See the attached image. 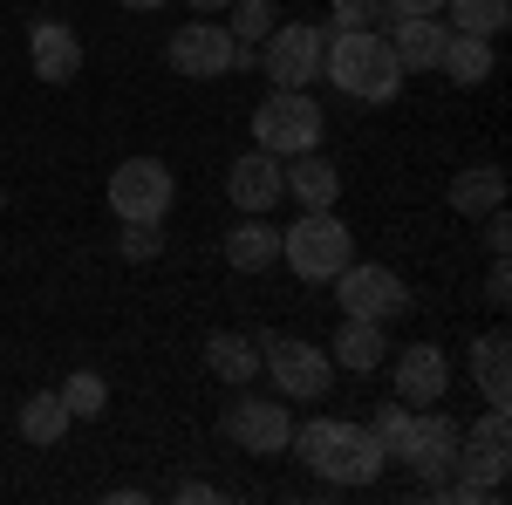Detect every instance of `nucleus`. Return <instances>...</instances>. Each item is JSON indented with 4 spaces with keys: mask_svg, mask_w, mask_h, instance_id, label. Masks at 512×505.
<instances>
[{
    "mask_svg": "<svg viewBox=\"0 0 512 505\" xmlns=\"http://www.w3.org/2000/svg\"><path fill=\"white\" fill-rule=\"evenodd\" d=\"M328 362H335V369H355V376L383 369V362H390V342H383V321H362V314H342V328H335V342H328Z\"/></svg>",
    "mask_w": 512,
    "mask_h": 505,
    "instance_id": "f3484780",
    "label": "nucleus"
},
{
    "mask_svg": "<svg viewBox=\"0 0 512 505\" xmlns=\"http://www.w3.org/2000/svg\"><path fill=\"white\" fill-rule=\"evenodd\" d=\"M472 376H478V396H485V403H512V342H506V328H492V335L472 342Z\"/></svg>",
    "mask_w": 512,
    "mask_h": 505,
    "instance_id": "aec40b11",
    "label": "nucleus"
},
{
    "mask_svg": "<svg viewBox=\"0 0 512 505\" xmlns=\"http://www.w3.org/2000/svg\"><path fill=\"white\" fill-rule=\"evenodd\" d=\"M205 369L219 376L226 389H246L260 376V349H253V335H233V328H219L212 342H205Z\"/></svg>",
    "mask_w": 512,
    "mask_h": 505,
    "instance_id": "412c9836",
    "label": "nucleus"
},
{
    "mask_svg": "<svg viewBox=\"0 0 512 505\" xmlns=\"http://www.w3.org/2000/svg\"><path fill=\"white\" fill-rule=\"evenodd\" d=\"M0 205H7V192H0Z\"/></svg>",
    "mask_w": 512,
    "mask_h": 505,
    "instance_id": "c9c22d12",
    "label": "nucleus"
},
{
    "mask_svg": "<svg viewBox=\"0 0 512 505\" xmlns=\"http://www.w3.org/2000/svg\"><path fill=\"white\" fill-rule=\"evenodd\" d=\"M198 499H219V485H205V478H185V485H178V505H198Z\"/></svg>",
    "mask_w": 512,
    "mask_h": 505,
    "instance_id": "473e14b6",
    "label": "nucleus"
},
{
    "mask_svg": "<svg viewBox=\"0 0 512 505\" xmlns=\"http://www.w3.org/2000/svg\"><path fill=\"white\" fill-rule=\"evenodd\" d=\"M226 7H233V21H226V28H233L239 48H253V41L274 35V0H226Z\"/></svg>",
    "mask_w": 512,
    "mask_h": 505,
    "instance_id": "a878e982",
    "label": "nucleus"
},
{
    "mask_svg": "<svg viewBox=\"0 0 512 505\" xmlns=\"http://www.w3.org/2000/svg\"><path fill=\"white\" fill-rule=\"evenodd\" d=\"M171 69L178 76H192V82H212V76H233V69H253V48H239L233 41V28L226 21H185L178 35H171Z\"/></svg>",
    "mask_w": 512,
    "mask_h": 505,
    "instance_id": "423d86ee",
    "label": "nucleus"
},
{
    "mask_svg": "<svg viewBox=\"0 0 512 505\" xmlns=\"http://www.w3.org/2000/svg\"><path fill=\"white\" fill-rule=\"evenodd\" d=\"M512 301V273H506V253H492V273H485V308H506Z\"/></svg>",
    "mask_w": 512,
    "mask_h": 505,
    "instance_id": "c756f323",
    "label": "nucleus"
},
{
    "mask_svg": "<svg viewBox=\"0 0 512 505\" xmlns=\"http://www.w3.org/2000/svg\"><path fill=\"white\" fill-rule=\"evenodd\" d=\"M335 301H342V314H362V321H396L410 308V287L383 260H349L335 273Z\"/></svg>",
    "mask_w": 512,
    "mask_h": 505,
    "instance_id": "6e6552de",
    "label": "nucleus"
},
{
    "mask_svg": "<svg viewBox=\"0 0 512 505\" xmlns=\"http://www.w3.org/2000/svg\"><path fill=\"white\" fill-rule=\"evenodd\" d=\"M14 424H21V437H28V444H62L76 417H69L62 389H35V396L21 403V417H14Z\"/></svg>",
    "mask_w": 512,
    "mask_h": 505,
    "instance_id": "b1692460",
    "label": "nucleus"
},
{
    "mask_svg": "<svg viewBox=\"0 0 512 505\" xmlns=\"http://www.w3.org/2000/svg\"><path fill=\"white\" fill-rule=\"evenodd\" d=\"M390 21H410V14H444V0H383Z\"/></svg>",
    "mask_w": 512,
    "mask_h": 505,
    "instance_id": "2f4dec72",
    "label": "nucleus"
},
{
    "mask_svg": "<svg viewBox=\"0 0 512 505\" xmlns=\"http://www.w3.org/2000/svg\"><path fill=\"white\" fill-rule=\"evenodd\" d=\"M458 471L478 478V485H492V492H506V471H512V417H506V403H485V417L458 437Z\"/></svg>",
    "mask_w": 512,
    "mask_h": 505,
    "instance_id": "9b49d317",
    "label": "nucleus"
},
{
    "mask_svg": "<svg viewBox=\"0 0 512 505\" xmlns=\"http://www.w3.org/2000/svg\"><path fill=\"white\" fill-rule=\"evenodd\" d=\"M62 403H69V417H103V403H110V383H103L96 369H76V376L62 383Z\"/></svg>",
    "mask_w": 512,
    "mask_h": 505,
    "instance_id": "bb28decb",
    "label": "nucleus"
},
{
    "mask_svg": "<svg viewBox=\"0 0 512 505\" xmlns=\"http://www.w3.org/2000/svg\"><path fill=\"white\" fill-rule=\"evenodd\" d=\"M123 7H130V14H151V7H164V0H123Z\"/></svg>",
    "mask_w": 512,
    "mask_h": 505,
    "instance_id": "f704fd0d",
    "label": "nucleus"
},
{
    "mask_svg": "<svg viewBox=\"0 0 512 505\" xmlns=\"http://www.w3.org/2000/svg\"><path fill=\"white\" fill-rule=\"evenodd\" d=\"M506 246H512V226H506V212L492 205L485 212V253H506Z\"/></svg>",
    "mask_w": 512,
    "mask_h": 505,
    "instance_id": "7c9ffc66",
    "label": "nucleus"
},
{
    "mask_svg": "<svg viewBox=\"0 0 512 505\" xmlns=\"http://www.w3.org/2000/svg\"><path fill=\"white\" fill-rule=\"evenodd\" d=\"M280 185H287V198H294L301 212H328V205L342 198V171L321 151H301V157H280Z\"/></svg>",
    "mask_w": 512,
    "mask_h": 505,
    "instance_id": "dca6fc26",
    "label": "nucleus"
},
{
    "mask_svg": "<svg viewBox=\"0 0 512 505\" xmlns=\"http://www.w3.org/2000/svg\"><path fill=\"white\" fill-rule=\"evenodd\" d=\"M219 430H226V444H239V451L274 458V451H287V437H294V417H287V403H267V396H253V383H246V396L226 403Z\"/></svg>",
    "mask_w": 512,
    "mask_h": 505,
    "instance_id": "f8f14e48",
    "label": "nucleus"
},
{
    "mask_svg": "<svg viewBox=\"0 0 512 505\" xmlns=\"http://www.w3.org/2000/svg\"><path fill=\"white\" fill-rule=\"evenodd\" d=\"M451 212H465V219H485L492 205H506V171L499 164H472V171H458L451 178Z\"/></svg>",
    "mask_w": 512,
    "mask_h": 505,
    "instance_id": "5701e85b",
    "label": "nucleus"
},
{
    "mask_svg": "<svg viewBox=\"0 0 512 505\" xmlns=\"http://www.w3.org/2000/svg\"><path fill=\"white\" fill-rule=\"evenodd\" d=\"M321 55H328V28H321V21H287V28L267 35L260 69H267L274 89H308V82L321 76Z\"/></svg>",
    "mask_w": 512,
    "mask_h": 505,
    "instance_id": "9d476101",
    "label": "nucleus"
},
{
    "mask_svg": "<svg viewBox=\"0 0 512 505\" xmlns=\"http://www.w3.org/2000/svg\"><path fill=\"white\" fill-rule=\"evenodd\" d=\"M444 41H451V28L437 21V14H410V21H396L390 28V48H396V62H403V76L417 69H437V55H444Z\"/></svg>",
    "mask_w": 512,
    "mask_h": 505,
    "instance_id": "6ab92c4d",
    "label": "nucleus"
},
{
    "mask_svg": "<svg viewBox=\"0 0 512 505\" xmlns=\"http://www.w3.org/2000/svg\"><path fill=\"white\" fill-rule=\"evenodd\" d=\"M185 7H192V14H219L226 0H185Z\"/></svg>",
    "mask_w": 512,
    "mask_h": 505,
    "instance_id": "72a5a7b5",
    "label": "nucleus"
},
{
    "mask_svg": "<svg viewBox=\"0 0 512 505\" xmlns=\"http://www.w3.org/2000/svg\"><path fill=\"white\" fill-rule=\"evenodd\" d=\"M287 451L301 458V465L315 471L321 485H376L390 458H383V444L369 437V424H349V417H315V424H301L287 437Z\"/></svg>",
    "mask_w": 512,
    "mask_h": 505,
    "instance_id": "f257e3e1",
    "label": "nucleus"
},
{
    "mask_svg": "<svg viewBox=\"0 0 512 505\" xmlns=\"http://www.w3.org/2000/svg\"><path fill=\"white\" fill-rule=\"evenodd\" d=\"M280 260V226H267V212H239V226L226 233V267L267 273Z\"/></svg>",
    "mask_w": 512,
    "mask_h": 505,
    "instance_id": "a211bd4d",
    "label": "nucleus"
},
{
    "mask_svg": "<svg viewBox=\"0 0 512 505\" xmlns=\"http://www.w3.org/2000/svg\"><path fill=\"white\" fill-rule=\"evenodd\" d=\"M226 198H233L239 212H274L280 198H287V185H280V157L274 151H253L233 157V171H226Z\"/></svg>",
    "mask_w": 512,
    "mask_h": 505,
    "instance_id": "4468645a",
    "label": "nucleus"
},
{
    "mask_svg": "<svg viewBox=\"0 0 512 505\" xmlns=\"http://www.w3.org/2000/svg\"><path fill=\"white\" fill-rule=\"evenodd\" d=\"M280 260L301 273V280H335L355 260V233L342 226V212H301L287 233H280Z\"/></svg>",
    "mask_w": 512,
    "mask_h": 505,
    "instance_id": "7ed1b4c3",
    "label": "nucleus"
},
{
    "mask_svg": "<svg viewBox=\"0 0 512 505\" xmlns=\"http://www.w3.org/2000/svg\"><path fill=\"white\" fill-rule=\"evenodd\" d=\"M437 69L458 82V89H478V82H492V69H499V55H492V35H451V41H444V55H437Z\"/></svg>",
    "mask_w": 512,
    "mask_h": 505,
    "instance_id": "4be33fe9",
    "label": "nucleus"
},
{
    "mask_svg": "<svg viewBox=\"0 0 512 505\" xmlns=\"http://www.w3.org/2000/svg\"><path fill=\"white\" fill-rule=\"evenodd\" d=\"M369 21H390L383 0H328V28H369Z\"/></svg>",
    "mask_w": 512,
    "mask_h": 505,
    "instance_id": "cd10ccee",
    "label": "nucleus"
},
{
    "mask_svg": "<svg viewBox=\"0 0 512 505\" xmlns=\"http://www.w3.org/2000/svg\"><path fill=\"white\" fill-rule=\"evenodd\" d=\"M321 76L335 82L342 96H355V103H390L403 89V62H396L390 35H376V28H328Z\"/></svg>",
    "mask_w": 512,
    "mask_h": 505,
    "instance_id": "f03ea898",
    "label": "nucleus"
},
{
    "mask_svg": "<svg viewBox=\"0 0 512 505\" xmlns=\"http://www.w3.org/2000/svg\"><path fill=\"white\" fill-rule=\"evenodd\" d=\"M458 437H465L458 417H444V410H431V403L417 410L410 444H403V458H396V465L417 471V492H424V499H437V492H444V478L458 471Z\"/></svg>",
    "mask_w": 512,
    "mask_h": 505,
    "instance_id": "0eeeda50",
    "label": "nucleus"
},
{
    "mask_svg": "<svg viewBox=\"0 0 512 505\" xmlns=\"http://www.w3.org/2000/svg\"><path fill=\"white\" fill-rule=\"evenodd\" d=\"M28 62H35L41 82H76L82 76V35L69 28V21H35L28 28Z\"/></svg>",
    "mask_w": 512,
    "mask_h": 505,
    "instance_id": "2eb2a0df",
    "label": "nucleus"
},
{
    "mask_svg": "<svg viewBox=\"0 0 512 505\" xmlns=\"http://www.w3.org/2000/svg\"><path fill=\"white\" fill-rule=\"evenodd\" d=\"M117 253H123V260H158V253H164V233H158V226H123Z\"/></svg>",
    "mask_w": 512,
    "mask_h": 505,
    "instance_id": "c85d7f7f",
    "label": "nucleus"
},
{
    "mask_svg": "<svg viewBox=\"0 0 512 505\" xmlns=\"http://www.w3.org/2000/svg\"><path fill=\"white\" fill-rule=\"evenodd\" d=\"M253 144L274 157H301L321 144V103L308 89H267L253 110Z\"/></svg>",
    "mask_w": 512,
    "mask_h": 505,
    "instance_id": "39448f33",
    "label": "nucleus"
},
{
    "mask_svg": "<svg viewBox=\"0 0 512 505\" xmlns=\"http://www.w3.org/2000/svg\"><path fill=\"white\" fill-rule=\"evenodd\" d=\"M390 376H396V396H403V403H444V389H451V362H444L437 342H410V349H396Z\"/></svg>",
    "mask_w": 512,
    "mask_h": 505,
    "instance_id": "ddd939ff",
    "label": "nucleus"
},
{
    "mask_svg": "<svg viewBox=\"0 0 512 505\" xmlns=\"http://www.w3.org/2000/svg\"><path fill=\"white\" fill-rule=\"evenodd\" d=\"M260 362H267V376H274V389L287 396V403H321V396H328V383H335L328 349L301 342V335H274Z\"/></svg>",
    "mask_w": 512,
    "mask_h": 505,
    "instance_id": "1a4fd4ad",
    "label": "nucleus"
},
{
    "mask_svg": "<svg viewBox=\"0 0 512 505\" xmlns=\"http://www.w3.org/2000/svg\"><path fill=\"white\" fill-rule=\"evenodd\" d=\"M451 35H499L512 21V0H444Z\"/></svg>",
    "mask_w": 512,
    "mask_h": 505,
    "instance_id": "393cba45",
    "label": "nucleus"
},
{
    "mask_svg": "<svg viewBox=\"0 0 512 505\" xmlns=\"http://www.w3.org/2000/svg\"><path fill=\"white\" fill-rule=\"evenodd\" d=\"M103 198H110V212L123 226H164V212L178 198V178H171L164 157H123L110 171V185H103Z\"/></svg>",
    "mask_w": 512,
    "mask_h": 505,
    "instance_id": "20e7f679",
    "label": "nucleus"
}]
</instances>
